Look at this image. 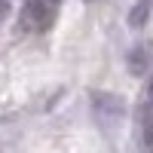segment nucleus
<instances>
[{"label":"nucleus","mask_w":153,"mask_h":153,"mask_svg":"<svg viewBox=\"0 0 153 153\" xmlns=\"http://www.w3.org/2000/svg\"><path fill=\"white\" fill-rule=\"evenodd\" d=\"M52 19H55V6L49 0H25L22 16H19L25 31H46L52 25Z\"/></svg>","instance_id":"nucleus-1"},{"label":"nucleus","mask_w":153,"mask_h":153,"mask_svg":"<svg viewBox=\"0 0 153 153\" xmlns=\"http://www.w3.org/2000/svg\"><path fill=\"white\" fill-rule=\"evenodd\" d=\"M6 12H9V0H0V19H3Z\"/></svg>","instance_id":"nucleus-5"},{"label":"nucleus","mask_w":153,"mask_h":153,"mask_svg":"<svg viewBox=\"0 0 153 153\" xmlns=\"http://www.w3.org/2000/svg\"><path fill=\"white\" fill-rule=\"evenodd\" d=\"M92 110L101 126H117L126 117V101L113 92H92Z\"/></svg>","instance_id":"nucleus-2"},{"label":"nucleus","mask_w":153,"mask_h":153,"mask_svg":"<svg viewBox=\"0 0 153 153\" xmlns=\"http://www.w3.org/2000/svg\"><path fill=\"white\" fill-rule=\"evenodd\" d=\"M147 16H150V0H138V3L132 6V12H129V25L138 31V28H144L147 25Z\"/></svg>","instance_id":"nucleus-4"},{"label":"nucleus","mask_w":153,"mask_h":153,"mask_svg":"<svg viewBox=\"0 0 153 153\" xmlns=\"http://www.w3.org/2000/svg\"><path fill=\"white\" fill-rule=\"evenodd\" d=\"M126 68H129V74H135V76H144L147 74V49L135 46L129 52V58H126Z\"/></svg>","instance_id":"nucleus-3"}]
</instances>
